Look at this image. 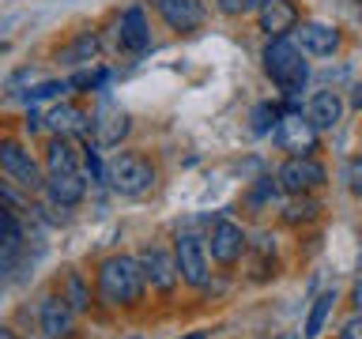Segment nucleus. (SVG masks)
<instances>
[{"mask_svg":"<svg viewBox=\"0 0 362 339\" xmlns=\"http://www.w3.org/2000/svg\"><path fill=\"white\" fill-rule=\"evenodd\" d=\"M95 290H98V302L110 305V309H129V305H140L144 290H147V275H144V268H140V256L113 253L106 260H98Z\"/></svg>","mask_w":362,"mask_h":339,"instance_id":"nucleus-1","label":"nucleus"},{"mask_svg":"<svg viewBox=\"0 0 362 339\" xmlns=\"http://www.w3.org/2000/svg\"><path fill=\"white\" fill-rule=\"evenodd\" d=\"M260 61H264V76L283 98H298L310 83V61L294 38H268V45L260 49Z\"/></svg>","mask_w":362,"mask_h":339,"instance_id":"nucleus-2","label":"nucleus"},{"mask_svg":"<svg viewBox=\"0 0 362 339\" xmlns=\"http://www.w3.org/2000/svg\"><path fill=\"white\" fill-rule=\"evenodd\" d=\"M106 181H110V189L117 192V196L140 200V196H147V192L155 189L158 170H155V162L144 151H117L106 162Z\"/></svg>","mask_w":362,"mask_h":339,"instance_id":"nucleus-3","label":"nucleus"},{"mask_svg":"<svg viewBox=\"0 0 362 339\" xmlns=\"http://www.w3.org/2000/svg\"><path fill=\"white\" fill-rule=\"evenodd\" d=\"M174 256H177V271L181 282L192 290H204L211 282V253H208V237L181 230L174 237Z\"/></svg>","mask_w":362,"mask_h":339,"instance_id":"nucleus-4","label":"nucleus"},{"mask_svg":"<svg viewBox=\"0 0 362 339\" xmlns=\"http://www.w3.org/2000/svg\"><path fill=\"white\" fill-rule=\"evenodd\" d=\"M272 143H276L287 158H313L317 143H321V129H317L302 109H291V113H283V121L276 124Z\"/></svg>","mask_w":362,"mask_h":339,"instance_id":"nucleus-5","label":"nucleus"},{"mask_svg":"<svg viewBox=\"0 0 362 339\" xmlns=\"http://www.w3.org/2000/svg\"><path fill=\"white\" fill-rule=\"evenodd\" d=\"M0 170H4V177L11 181V185L27 189V192H42L45 177H49V174H42L38 158H34L23 143H16V140L0 143Z\"/></svg>","mask_w":362,"mask_h":339,"instance_id":"nucleus-6","label":"nucleus"},{"mask_svg":"<svg viewBox=\"0 0 362 339\" xmlns=\"http://www.w3.org/2000/svg\"><path fill=\"white\" fill-rule=\"evenodd\" d=\"M276 181L287 196H313L317 189H325L328 170L317 158H283V166L276 170Z\"/></svg>","mask_w":362,"mask_h":339,"instance_id":"nucleus-7","label":"nucleus"},{"mask_svg":"<svg viewBox=\"0 0 362 339\" xmlns=\"http://www.w3.org/2000/svg\"><path fill=\"white\" fill-rule=\"evenodd\" d=\"M249 249V234L234 219H215L208 230V253L219 268H234Z\"/></svg>","mask_w":362,"mask_h":339,"instance_id":"nucleus-8","label":"nucleus"},{"mask_svg":"<svg viewBox=\"0 0 362 339\" xmlns=\"http://www.w3.org/2000/svg\"><path fill=\"white\" fill-rule=\"evenodd\" d=\"M140 268H144V275H147V287H151L155 294H174V287L181 282V271H177V256L170 253V249L163 245H144L140 253Z\"/></svg>","mask_w":362,"mask_h":339,"instance_id":"nucleus-9","label":"nucleus"},{"mask_svg":"<svg viewBox=\"0 0 362 339\" xmlns=\"http://www.w3.org/2000/svg\"><path fill=\"white\" fill-rule=\"evenodd\" d=\"M294 42L302 45L305 56H336L339 45H344V34H339L332 23H321V19H302L294 27Z\"/></svg>","mask_w":362,"mask_h":339,"instance_id":"nucleus-10","label":"nucleus"},{"mask_svg":"<svg viewBox=\"0 0 362 339\" xmlns=\"http://www.w3.org/2000/svg\"><path fill=\"white\" fill-rule=\"evenodd\" d=\"M298 23H302V16H298L294 0H260L257 27L264 30V38H291Z\"/></svg>","mask_w":362,"mask_h":339,"instance_id":"nucleus-11","label":"nucleus"},{"mask_svg":"<svg viewBox=\"0 0 362 339\" xmlns=\"http://www.w3.org/2000/svg\"><path fill=\"white\" fill-rule=\"evenodd\" d=\"M95 143L98 147H121V140L129 136V129H132V121H129V113H124L113 98H102L98 102V109H95Z\"/></svg>","mask_w":362,"mask_h":339,"instance_id":"nucleus-12","label":"nucleus"},{"mask_svg":"<svg viewBox=\"0 0 362 339\" xmlns=\"http://www.w3.org/2000/svg\"><path fill=\"white\" fill-rule=\"evenodd\" d=\"M155 11L174 34H192V30L204 27V19H208L204 0H155Z\"/></svg>","mask_w":362,"mask_h":339,"instance_id":"nucleus-13","label":"nucleus"},{"mask_svg":"<svg viewBox=\"0 0 362 339\" xmlns=\"http://www.w3.org/2000/svg\"><path fill=\"white\" fill-rule=\"evenodd\" d=\"M38 324H42V335L45 339H68V335H72V328H76L72 302H68L64 294H49V298H42Z\"/></svg>","mask_w":362,"mask_h":339,"instance_id":"nucleus-14","label":"nucleus"},{"mask_svg":"<svg viewBox=\"0 0 362 339\" xmlns=\"http://www.w3.org/2000/svg\"><path fill=\"white\" fill-rule=\"evenodd\" d=\"M87 170H76V174H49L45 177V200L53 203V208H76V203H83L87 196Z\"/></svg>","mask_w":362,"mask_h":339,"instance_id":"nucleus-15","label":"nucleus"},{"mask_svg":"<svg viewBox=\"0 0 362 339\" xmlns=\"http://www.w3.org/2000/svg\"><path fill=\"white\" fill-rule=\"evenodd\" d=\"M45 129H49L53 136H68V140H76V136H87L90 140L95 121H90L79 106H72V102H57V106L45 113Z\"/></svg>","mask_w":362,"mask_h":339,"instance_id":"nucleus-16","label":"nucleus"},{"mask_svg":"<svg viewBox=\"0 0 362 339\" xmlns=\"http://www.w3.org/2000/svg\"><path fill=\"white\" fill-rule=\"evenodd\" d=\"M117 45L124 53H147L151 45V27H147L144 8H124L117 19Z\"/></svg>","mask_w":362,"mask_h":339,"instance_id":"nucleus-17","label":"nucleus"},{"mask_svg":"<svg viewBox=\"0 0 362 339\" xmlns=\"http://www.w3.org/2000/svg\"><path fill=\"white\" fill-rule=\"evenodd\" d=\"M344 98H339V90H317V95H310V102H305V117H310L321 132H332L339 121H344Z\"/></svg>","mask_w":362,"mask_h":339,"instance_id":"nucleus-18","label":"nucleus"},{"mask_svg":"<svg viewBox=\"0 0 362 339\" xmlns=\"http://www.w3.org/2000/svg\"><path fill=\"white\" fill-rule=\"evenodd\" d=\"M76 170H83L76 143L68 136H53L49 147H45V174H76Z\"/></svg>","mask_w":362,"mask_h":339,"instance_id":"nucleus-19","label":"nucleus"},{"mask_svg":"<svg viewBox=\"0 0 362 339\" xmlns=\"http://www.w3.org/2000/svg\"><path fill=\"white\" fill-rule=\"evenodd\" d=\"M23 226H19V211L4 208V260H0V271L11 275V268H16V256L23 253Z\"/></svg>","mask_w":362,"mask_h":339,"instance_id":"nucleus-20","label":"nucleus"},{"mask_svg":"<svg viewBox=\"0 0 362 339\" xmlns=\"http://www.w3.org/2000/svg\"><path fill=\"white\" fill-rule=\"evenodd\" d=\"M336 302H339L336 290H325V294H317V298H313L310 313H305V339H317L325 332V324H328V316H332Z\"/></svg>","mask_w":362,"mask_h":339,"instance_id":"nucleus-21","label":"nucleus"},{"mask_svg":"<svg viewBox=\"0 0 362 339\" xmlns=\"http://www.w3.org/2000/svg\"><path fill=\"white\" fill-rule=\"evenodd\" d=\"M95 56H98V38L95 34H79L68 45H61L57 61L61 64H95Z\"/></svg>","mask_w":362,"mask_h":339,"instance_id":"nucleus-22","label":"nucleus"},{"mask_svg":"<svg viewBox=\"0 0 362 339\" xmlns=\"http://www.w3.org/2000/svg\"><path fill=\"white\" fill-rule=\"evenodd\" d=\"M317 215H321V203L313 196H291V203H283L279 219L287 226H305V222H313Z\"/></svg>","mask_w":362,"mask_h":339,"instance_id":"nucleus-23","label":"nucleus"},{"mask_svg":"<svg viewBox=\"0 0 362 339\" xmlns=\"http://www.w3.org/2000/svg\"><path fill=\"white\" fill-rule=\"evenodd\" d=\"M249 279H268V275H276V260H272V242L268 237H257V245H253V260H249Z\"/></svg>","mask_w":362,"mask_h":339,"instance_id":"nucleus-24","label":"nucleus"},{"mask_svg":"<svg viewBox=\"0 0 362 339\" xmlns=\"http://www.w3.org/2000/svg\"><path fill=\"white\" fill-rule=\"evenodd\" d=\"M283 121V113H279V106H272V102H260V106H253V136H272L276 132V124Z\"/></svg>","mask_w":362,"mask_h":339,"instance_id":"nucleus-25","label":"nucleus"},{"mask_svg":"<svg viewBox=\"0 0 362 339\" xmlns=\"http://www.w3.org/2000/svg\"><path fill=\"white\" fill-rule=\"evenodd\" d=\"M64 298L72 302V309L76 313H83V309H90V290H87V282H83V275L79 271H68V279H64Z\"/></svg>","mask_w":362,"mask_h":339,"instance_id":"nucleus-26","label":"nucleus"},{"mask_svg":"<svg viewBox=\"0 0 362 339\" xmlns=\"http://www.w3.org/2000/svg\"><path fill=\"white\" fill-rule=\"evenodd\" d=\"M72 90V79H45V83H34L27 90V102L34 106V102H42V98H57V95H68Z\"/></svg>","mask_w":362,"mask_h":339,"instance_id":"nucleus-27","label":"nucleus"},{"mask_svg":"<svg viewBox=\"0 0 362 339\" xmlns=\"http://www.w3.org/2000/svg\"><path fill=\"white\" fill-rule=\"evenodd\" d=\"M106 83H110L106 68H87V72H76L72 76V87L76 90H106Z\"/></svg>","mask_w":362,"mask_h":339,"instance_id":"nucleus-28","label":"nucleus"},{"mask_svg":"<svg viewBox=\"0 0 362 339\" xmlns=\"http://www.w3.org/2000/svg\"><path fill=\"white\" fill-rule=\"evenodd\" d=\"M344 181H347V189L355 192V196H362V151L351 155L344 162Z\"/></svg>","mask_w":362,"mask_h":339,"instance_id":"nucleus-29","label":"nucleus"},{"mask_svg":"<svg viewBox=\"0 0 362 339\" xmlns=\"http://www.w3.org/2000/svg\"><path fill=\"white\" fill-rule=\"evenodd\" d=\"M215 8H219L223 16L238 19V16H249V11H257L260 0H215Z\"/></svg>","mask_w":362,"mask_h":339,"instance_id":"nucleus-30","label":"nucleus"},{"mask_svg":"<svg viewBox=\"0 0 362 339\" xmlns=\"http://www.w3.org/2000/svg\"><path fill=\"white\" fill-rule=\"evenodd\" d=\"M336 339H362V313L347 316V321H344V328H339V335H336Z\"/></svg>","mask_w":362,"mask_h":339,"instance_id":"nucleus-31","label":"nucleus"},{"mask_svg":"<svg viewBox=\"0 0 362 339\" xmlns=\"http://www.w3.org/2000/svg\"><path fill=\"white\" fill-rule=\"evenodd\" d=\"M23 129H27V132L34 136L38 129H45V117H42V113H34V109H30V113H27V121H23Z\"/></svg>","mask_w":362,"mask_h":339,"instance_id":"nucleus-32","label":"nucleus"},{"mask_svg":"<svg viewBox=\"0 0 362 339\" xmlns=\"http://www.w3.org/2000/svg\"><path fill=\"white\" fill-rule=\"evenodd\" d=\"M351 305H355V313H362V279L351 287Z\"/></svg>","mask_w":362,"mask_h":339,"instance_id":"nucleus-33","label":"nucleus"},{"mask_svg":"<svg viewBox=\"0 0 362 339\" xmlns=\"http://www.w3.org/2000/svg\"><path fill=\"white\" fill-rule=\"evenodd\" d=\"M351 109H362V83L351 87Z\"/></svg>","mask_w":362,"mask_h":339,"instance_id":"nucleus-34","label":"nucleus"},{"mask_svg":"<svg viewBox=\"0 0 362 339\" xmlns=\"http://www.w3.org/2000/svg\"><path fill=\"white\" fill-rule=\"evenodd\" d=\"M181 339H208V332H200V328H197V332H185Z\"/></svg>","mask_w":362,"mask_h":339,"instance_id":"nucleus-35","label":"nucleus"},{"mask_svg":"<svg viewBox=\"0 0 362 339\" xmlns=\"http://www.w3.org/2000/svg\"><path fill=\"white\" fill-rule=\"evenodd\" d=\"M0 339H19V335H16V328H0Z\"/></svg>","mask_w":362,"mask_h":339,"instance_id":"nucleus-36","label":"nucleus"},{"mask_svg":"<svg viewBox=\"0 0 362 339\" xmlns=\"http://www.w3.org/2000/svg\"><path fill=\"white\" fill-rule=\"evenodd\" d=\"M129 339H140V335H129Z\"/></svg>","mask_w":362,"mask_h":339,"instance_id":"nucleus-37","label":"nucleus"}]
</instances>
